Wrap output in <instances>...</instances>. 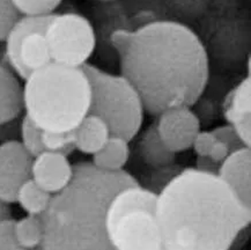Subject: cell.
Instances as JSON below:
<instances>
[{
  "mask_svg": "<svg viewBox=\"0 0 251 250\" xmlns=\"http://www.w3.org/2000/svg\"><path fill=\"white\" fill-rule=\"evenodd\" d=\"M132 30L127 29H116L112 31L110 35V43L114 47L116 52L118 53V56L124 52L126 50V48L130 43L131 40Z\"/></svg>",
  "mask_w": 251,
  "mask_h": 250,
  "instance_id": "cell-27",
  "label": "cell"
},
{
  "mask_svg": "<svg viewBox=\"0 0 251 250\" xmlns=\"http://www.w3.org/2000/svg\"><path fill=\"white\" fill-rule=\"evenodd\" d=\"M127 140L111 136L105 145L93 155L92 163L104 172H122L130 158V146Z\"/></svg>",
  "mask_w": 251,
  "mask_h": 250,
  "instance_id": "cell-17",
  "label": "cell"
},
{
  "mask_svg": "<svg viewBox=\"0 0 251 250\" xmlns=\"http://www.w3.org/2000/svg\"><path fill=\"white\" fill-rule=\"evenodd\" d=\"M156 216L168 250H228L251 210L218 175L185 168L157 194Z\"/></svg>",
  "mask_w": 251,
  "mask_h": 250,
  "instance_id": "cell-2",
  "label": "cell"
},
{
  "mask_svg": "<svg viewBox=\"0 0 251 250\" xmlns=\"http://www.w3.org/2000/svg\"><path fill=\"white\" fill-rule=\"evenodd\" d=\"M9 205L11 204L0 200V221L12 219V208Z\"/></svg>",
  "mask_w": 251,
  "mask_h": 250,
  "instance_id": "cell-30",
  "label": "cell"
},
{
  "mask_svg": "<svg viewBox=\"0 0 251 250\" xmlns=\"http://www.w3.org/2000/svg\"><path fill=\"white\" fill-rule=\"evenodd\" d=\"M218 176L231 189L235 196L251 210V149L231 152L219 167Z\"/></svg>",
  "mask_w": 251,
  "mask_h": 250,
  "instance_id": "cell-12",
  "label": "cell"
},
{
  "mask_svg": "<svg viewBox=\"0 0 251 250\" xmlns=\"http://www.w3.org/2000/svg\"><path fill=\"white\" fill-rule=\"evenodd\" d=\"M224 115L244 146L251 149V78L248 75L226 96Z\"/></svg>",
  "mask_w": 251,
  "mask_h": 250,
  "instance_id": "cell-13",
  "label": "cell"
},
{
  "mask_svg": "<svg viewBox=\"0 0 251 250\" xmlns=\"http://www.w3.org/2000/svg\"><path fill=\"white\" fill-rule=\"evenodd\" d=\"M25 115L42 131L75 130L89 113L91 83L82 67L50 63L24 85Z\"/></svg>",
  "mask_w": 251,
  "mask_h": 250,
  "instance_id": "cell-4",
  "label": "cell"
},
{
  "mask_svg": "<svg viewBox=\"0 0 251 250\" xmlns=\"http://www.w3.org/2000/svg\"><path fill=\"white\" fill-rule=\"evenodd\" d=\"M212 132L217 138L218 140L226 144L228 149L230 150V152H235V150L243 149L244 144L241 142L240 137L237 136L236 131L234 130V127L229 124L226 125H220V126L215 127V129L212 130Z\"/></svg>",
  "mask_w": 251,
  "mask_h": 250,
  "instance_id": "cell-25",
  "label": "cell"
},
{
  "mask_svg": "<svg viewBox=\"0 0 251 250\" xmlns=\"http://www.w3.org/2000/svg\"><path fill=\"white\" fill-rule=\"evenodd\" d=\"M63 0H13V4L21 15L40 17L53 14Z\"/></svg>",
  "mask_w": 251,
  "mask_h": 250,
  "instance_id": "cell-22",
  "label": "cell"
},
{
  "mask_svg": "<svg viewBox=\"0 0 251 250\" xmlns=\"http://www.w3.org/2000/svg\"><path fill=\"white\" fill-rule=\"evenodd\" d=\"M46 37L52 63L82 67L96 47V35L91 21L75 12L54 13L48 24Z\"/></svg>",
  "mask_w": 251,
  "mask_h": 250,
  "instance_id": "cell-8",
  "label": "cell"
},
{
  "mask_svg": "<svg viewBox=\"0 0 251 250\" xmlns=\"http://www.w3.org/2000/svg\"><path fill=\"white\" fill-rule=\"evenodd\" d=\"M160 250H168V249H166V248H165V247H163V246H162V248H161Z\"/></svg>",
  "mask_w": 251,
  "mask_h": 250,
  "instance_id": "cell-33",
  "label": "cell"
},
{
  "mask_svg": "<svg viewBox=\"0 0 251 250\" xmlns=\"http://www.w3.org/2000/svg\"><path fill=\"white\" fill-rule=\"evenodd\" d=\"M82 70L91 83L88 114L104 121L111 136L131 142L141 130L145 114L136 88L122 75H111L89 63Z\"/></svg>",
  "mask_w": 251,
  "mask_h": 250,
  "instance_id": "cell-6",
  "label": "cell"
},
{
  "mask_svg": "<svg viewBox=\"0 0 251 250\" xmlns=\"http://www.w3.org/2000/svg\"><path fill=\"white\" fill-rule=\"evenodd\" d=\"M21 17L13 0H0V42L5 41L8 31Z\"/></svg>",
  "mask_w": 251,
  "mask_h": 250,
  "instance_id": "cell-23",
  "label": "cell"
},
{
  "mask_svg": "<svg viewBox=\"0 0 251 250\" xmlns=\"http://www.w3.org/2000/svg\"><path fill=\"white\" fill-rule=\"evenodd\" d=\"M14 232L18 242L25 250H37L44 239V221L42 216H25L15 220Z\"/></svg>",
  "mask_w": 251,
  "mask_h": 250,
  "instance_id": "cell-19",
  "label": "cell"
},
{
  "mask_svg": "<svg viewBox=\"0 0 251 250\" xmlns=\"http://www.w3.org/2000/svg\"><path fill=\"white\" fill-rule=\"evenodd\" d=\"M219 167H220V163L213 161V160L208 158V156H197L195 168L199 172L218 175Z\"/></svg>",
  "mask_w": 251,
  "mask_h": 250,
  "instance_id": "cell-29",
  "label": "cell"
},
{
  "mask_svg": "<svg viewBox=\"0 0 251 250\" xmlns=\"http://www.w3.org/2000/svg\"><path fill=\"white\" fill-rule=\"evenodd\" d=\"M111 137L108 125L95 115L88 114L75 130V150L87 155L98 153Z\"/></svg>",
  "mask_w": 251,
  "mask_h": 250,
  "instance_id": "cell-15",
  "label": "cell"
},
{
  "mask_svg": "<svg viewBox=\"0 0 251 250\" xmlns=\"http://www.w3.org/2000/svg\"><path fill=\"white\" fill-rule=\"evenodd\" d=\"M0 65H7V62H6L4 51H0Z\"/></svg>",
  "mask_w": 251,
  "mask_h": 250,
  "instance_id": "cell-31",
  "label": "cell"
},
{
  "mask_svg": "<svg viewBox=\"0 0 251 250\" xmlns=\"http://www.w3.org/2000/svg\"><path fill=\"white\" fill-rule=\"evenodd\" d=\"M70 184L53 195L43 214L44 239L40 250H115L105 229L111 198L138 184L127 172H104L92 162L73 165Z\"/></svg>",
  "mask_w": 251,
  "mask_h": 250,
  "instance_id": "cell-3",
  "label": "cell"
},
{
  "mask_svg": "<svg viewBox=\"0 0 251 250\" xmlns=\"http://www.w3.org/2000/svg\"><path fill=\"white\" fill-rule=\"evenodd\" d=\"M42 144L44 150L60 153L69 156L75 150V130L67 132H49L42 131Z\"/></svg>",
  "mask_w": 251,
  "mask_h": 250,
  "instance_id": "cell-20",
  "label": "cell"
},
{
  "mask_svg": "<svg viewBox=\"0 0 251 250\" xmlns=\"http://www.w3.org/2000/svg\"><path fill=\"white\" fill-rule=\"evenodd\" d=\"M121 75L136 88L145 113L197 103L208 82V56L201 38L176 21H154L132 30L120 54Z\"/></svg>",
  "mask_w": 251,
  "mask_h": 250,
  "instance_id": "cell-1",
  "label": "cell"
},
{
  "mask_svg": "<svg viewBox=\"0 0 251 250\" xmlns=\"http://www.w3.org/2000/svg\"><path fill=\"white\" fill-rule=\"evenodd\" d=\"M73 173L69 156L49 150L35 156L31 166V179L51 195L63 191L72 181Z\"/></svg>",
  "mask_w": 251,
  "mask_h": 250,
  "instance_id": "cell-11",
  "label": "cell"
},
{
  "mask_svg": "<svg viewBox=\"0 0 251 250\" xmlns=\"http://www.w3.org/2000/svg\"><path fill=\"white\" fill-rule=\"evenodd\" d=\"M14 224V219L0 221V250H25L18 242Z\"/></svg>",
  "mask_w": 251,
  "mask_h": 250,
  "instance_id": "cell-24",
  "label": "cell"
},
{
  "mask_svg": "<svg viewBox=\"0 0 251 250\" xmlns=\"http://www.w3.org/2000/svg\"><path fill=\"white\" fill-rule=\"evenodd\" d=\"M215 142H217V138H215L212 131L201 130L196 136L191 149L194 150L197 156H207Z\"/></svg>",
  "mask_w": 251,
  "mask_h": 250,
  "instance_id": "cell-26",
  "label": "cell"
},
{
  "mask_svg": "<svg viewBox=\"0 0 251 250\" xmlns=\"http://www.w3.org/2000/svg\"><path fill=\"white\" fill-rule=\"evenodd\" d=\"M53 14L40 17L22 15L5 38L6 62L22 80L52 63L46 29Z\"/></svg>",
  "mask_w": 251,
  "mask_h": 250,
  "instance_id": "cell-7",
  "label": "cell"
},
{
  "mask_svg": "<svg viewBox=\"0 0 251 250\" xmlns=\"http://www.w3.org/2000/svg\"><path fill=\"white\" fill-rule=\"evenodd\" d=\"M25 113L24 85L11 67L0 65V126Z\"/></svg>",
  "mask_w": 251,
  "mask_h": 250,
  "instance_id": "cell-14",
  "label": "cell"
},
{
  "mask_svg": "<svg viewBox=\"0 0 251 250\" xmlns=\"http://www.w3.org/2000/svg\"><path fill=\"white\" fill-rule=\"evenodd\" d=\"M94 1H101V2H107V1H111V0H94Z\"/></svg>",
  "mask_w": 251,
  "mask_h": 250,
  "instance_id": "cell-32",
  "label": "cell"
},
{
  "mask_svg": "<svg viewBox=\"0 0 251 250\" xmlns=\"http://www.w3.org/2000/svg\"><path fill=\"white\" fill-rule=\"evenodd\" d=\"M33 160L19 140L0 144V200L15 203L19 189L31 178Z\"/></svg>",
  "mask_w": 251,
  "mask_h": 250,
  "instance_id": "cell-9",
  "label": "cell"
},
{
  "mask_svg": "<svg viewBox=\"0 0 251 250\" xmlns=\"http://www.w3.org/2000/svg\"><path fill=\"white\" fill-rule=\"evenodd\" d=\"M157 194L138 183L111 198L105 229L115 250H160L162 238L156 216Z\"/></svg>",
  "mask_w": 251,
  "mask_h": 250,
  "instance_id": "cell-5",
  "label": "cell"
},
{
  "mask_svg": "<svg viewBox=\"0 0 251 250\" xmlns=\"http://www.w3.org/2000/svg\"><path fill=\"white\" fill-rule=\"evenodd\" d=\"M156 117L157 133L173 153L177 154L191 149L196 136L201 131V121L191 108L167 109Z\"/></svg>",
  "mask_w": 251,
  "mask_h": 250,
  "instance_id": "cell-10",
  "label": "cell"
},
{
  "mask_svg": "<svg viewBox=\"0 0 251 250\" xmlns=\"http://www.w3.org/2000/svg\"><path fill=\"white\" fill-rule=\"evenodd\" d=\"M230 153H231L230 150L228 149V146L226 145V144L217 139V142H215L214 145L212 146V149L207 156L213 160V161L221 163L224 160L227 159V156L229 155Z\"/></svg>",
  "mask_w": 251,
  "mask_h": 250,
  "instance_id": "cell-28",
  "label": "cell"
},
{
  "mask_svg": "<svg viewBox=\"0 0 251 250\" xmlns=\"http://www.w3.org/2000/svg\"><path fill=\"white\" fill-rule=\"evenodd\" d=\"M228 250H230V249H228Z\"/></svg>",
  "mask_w": 251,
  "mask_h": 250,
  "instance_id": "cell-34",
  "label": "cell"
},
{
  "mask_svg": "<svg viewBox=\"0 0 251 250\" xmlns=\"http://www.w3.org/2000/svg\"><path fill=\"white\" fill-rule=\"evenodd\" d=\"M19 142L33 158L44 152L43 144H42V130L25 115L20 124V140Z\"/></svg>",
  "mask_w": 251,
  "mask_h": 250,
  "instance_id": "cell-21",
  "label": "cell"
},
{
  "mask_svg": "<svg viewBox=\"0 0 251 250\" xmlns=\"http://www.w3.org/2000/svg\"><path fill=\"white\" fill-rule=\"evenodd\" d=\"M37 250H40V249H37Z\"/></svg>",
  "mask_w": 251,
  "mask_h": 250,
  "instance_id": "cell-35",
  "label": "cell"
},
{
  "mask_svg": "<svg viewBox=\"0 0 251 250\" xmlns=\"http://www.w3.org/2000/svg\"><path fill=\"white\" fill-rule=\"evenodd\" d=\"M139 153L144 162L153 169L172 166L175 163L176 154L173 153L157 133L155 123L150 125L139 140Z\"/></svg>",
  "mask_w": 251,
  "mask_h": 250,
  "instance_id": "cell-16",
  "label": "cell"
},
{
  "mask_svg": "<svg viewBox=\"0 0 251 250\" xmlns=\"http://www.w3.org/2000/svg\"><path fill=\"white\" fill-rule=\"evenodd\" d=\"M52 196L53 195L38 187L30 178L19 189L15 203L20 205L28 216H43L49 207Z\"/></svg>",
  "mask_w": 251,
  "mask_h": 250,
  "instance_id": "cell-18",
  "label": "cell"
}]
</instances>
